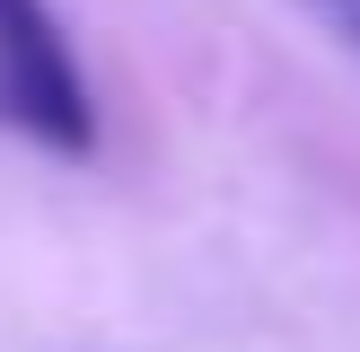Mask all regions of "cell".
<instances>
[{
	"instance_id": "7a4b0ae2",
	"label": "cell",
	"mask_w": 360,
	"mask_h": 352,
	"mask_svg": "<svg viewBox=\"0 0 360 352\" xmlns=\"http://www.w3.org/2000/svg\"><path fill=\"white\" fill-rule=\"evenodd\" d=\"M316 18H326L334 35H343V44H360V0H308Z\"/></svg>"
},
{
	"instance_id": "6da1fadb",
	"label": "cell",
	"mask_w": 360,
	"mask_h": 352,
	"mask_svg": "<svg viewBox=\"0 0 360 352\" xmlns=\"http://www.w3.org/2000/svg\"><path fill=\"white\" fill-rule=\"evenodd\" d=\"M0 123L53 158L97 150V106H88V70L70 53L62 18L44 0H0Z\"/></svg>"
}]
</instances>
